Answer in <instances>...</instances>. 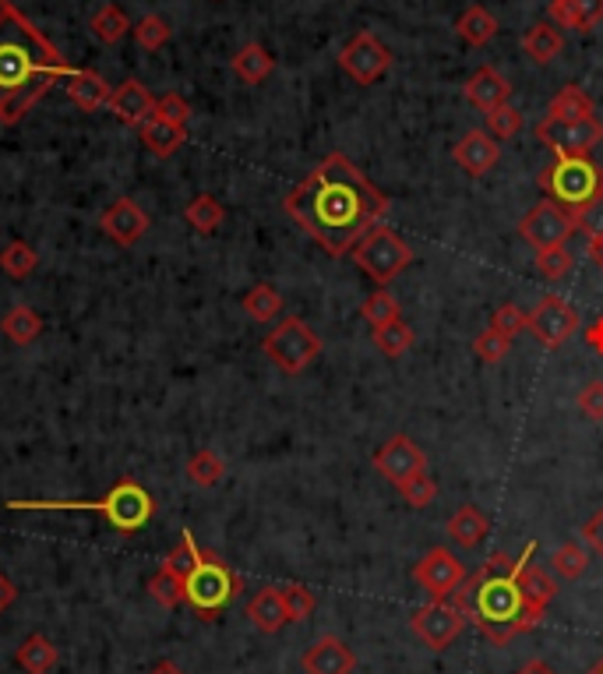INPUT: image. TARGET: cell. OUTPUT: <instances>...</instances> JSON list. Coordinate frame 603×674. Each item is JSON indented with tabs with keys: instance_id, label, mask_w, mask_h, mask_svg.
<instances>
[{
	"instance_id": "cell-27",
	"label": "cell",
	"mask_w": 603,
	"mask_h": 674,
	"mask_svg": "<svg viewBox=\"0 0 603 674\" xmlns=\"http://www.w3.org/2000/svg\"><path fill=\"white\" fill-rule=\"evenodd\" d=\"M459 40L469 46H488L498 36V19L483 4H469L456 22Z\"/></svg>"
},
{
	"instance_id": "cell-48",
	"label": "cell",
	"mask_w": 603,
	"mask_h": 674,
	"mask_svg": "<svg viewBox=\"0 0 603 674\" xmlns=\"http://www.w3.org/2000/svg\"><path fill=\"white\" fill-rule=\"evenodd\" d=\"M526 325H529V314L518 308V305H512V300H509V305H501V308L494 311V318H491V329L505 332L509 340H512V335L523 332Z\"/></svg>"
},
{
	"instance_id": "cell-22",
	"label": "cell",
	"mask_w": 603,
	"mask_h": 674,
	"mask_svg": "<svg viewBox=\"0 0 603 674\" xmlns=\"http://www.w3.org/2000/svg\"><path fill=\"white\" fill-rule=\"evenodd\" d=\"M64 89H67V96H71V103L81 107L86 113L110 107V96H113L107 81L96 71H89V67H75V71L64 78Z\"/></svg>"
},
{
	"instance_id": "cell-43",
	"label": "cell",
	"mask_w": 603,
	"mask_h": 674,
	"mask_svg": "<svg viewBox=\"0 0 603 674\" xmlns=\"http://www.w3.org/2000/svg\"><path fill=\"white\" fill-rule=\"evenodd\" d=\"M509 350H512V340H509L505 332H498V329H483L473 340V353L483 364H501V361L509 357Z\"/></svg>"
},
{
	"instance_id": "cell-55",
	"label": "cell",
	"mask_w": 603,
	"mask_h": 674,
	"mask_svg": "<svg viewBox=\"0 0 603 674\" xmlns=\"http://www.w3.org/2000/svg\"><path fill=\"white\" fill-rule=\"evenodd\" d=\"M14 597H19V589H14V583L4 576V572H0V615H4V611L11 608Z\"/></svg>"
},
{
	"instance_id": "cell-41",
	"label": "cell",
	"mask_w": 603,
	"mask_h": 674,
	"mask_svg": "<svg viewBox=\"0 0 603 674\" xmlns=\"http://www.w3.org/2000/svg\"><path fill=\"white\" fill-rule=\"evenodd\" d=\"M148 594H153L156 604H163V608H180L183 604V579L174 576L170 568H159L153 579H148Z\"/></svg>"
},
{
	"instance_id": "cell-3",
	"label": "cell",
	"mask_w": 603,
	"mask_h": 674,
	"mask_svg": "<svg viewBox=\"0 0 603 674\" xmlns=\"http://www.w3.org/2000/svg\"><path fill=\"white\" fill-rule=\"evenodd\" d=\"M533 551L536 544L529 541L518 559H509L505 551L491 554L488 565L477 576H466V583L448 597L466 618L477 621L480 636L491 639L494 647H505L515 636L540 629V621L547 615L544 608L529 604L523 586H518V568L526 565V559H533Z\"/></svg>"
},
{
	"instance_id": "cell-20",
	"label": "cell",
	"mask_w": 603,
	"mask_h": 674,
	"mask_svg": "<svg viewBox=\"0 0 603 674\" xmlns=\"http://www.w3.org/2000/svg\"><path fill=\"white\" fill-rule=\"evenodd\" d=\"M247 621L265 636H276L279 629L290 626L287 600H282V586H261L247 604Z\"/></svg>"
},
{
	"instance_id": "cell-19",
	"label": "cell",
	"mask_w": 603,
	"mask_h": 674,
	"mask_svg": "<svg viewBox=\"0 0 603 674\" xmlns=\"http://www.w3.org/2000/svg\"><path fill=\"white\" fill-rule=\"evenodd\" d=\"M110 110L116 121H124L131 128H142L148 117H156V96L148 92L142 81L127 78L124 86H116L110 96Z\"/></svg>"
},
{
	"instance_id": "cell-52",
	"label": "cell",
	"mask_w": 603,
	"mask_h": 674,
	"mask_svg": "<svg viewBox=\"0 0 603 674\" xmlns=\"http://www.w3.org/2000/svg\"><path fill=\"white\" fill-rule=\"evenodd\" d=\"M579 410H582V417H590V420H603V378L582 385Z\"/></svg>"
},
{
	"instance_id": "cell-59",
	"label": "cell",
	"mask_w": 603,
	"mask_h": 674,
	"mask_svg": "<svg viewBox=\"0 0 603 674\" xmlns=\"http://www.w3.org/2000/svg\"><path fill=\"white\" fill-rule=\"evenodd\" d=\"M590 674H603V656H600V661H596V664L590 667Z\"/></svg>"
},
{
	"instance_id": "cell-29",
	"label": "cell",
	"mask_w": 603,
	"mask_h": 674,
	"mask_svg": "<svg viewBox=\"0 0 603 674\" xmlns=\"http://www.w3.org/2000/svg\"><path fill=\"white\" fill-rule=\"evenodd\" d=\"M523 49H526V57H533L536 64H550L555 57H561V49H565V36L558 32V25H550V22H536L526 36H523Z\"/></svg>"
},
{
	"instance_id": "cell-51",
	"label": "cell",
	"mask_w": 603,
	"mask_h": 674,
	"mask_svg": "<svg viewBox=\"0 0 603 674\" xmlns=\"http://www.w3.org/2000/svg\"><path fill=\"white\" fill-rule=\"evenodd\" d=\"M576 230L579 233H585V237H603V195L600 198H593L590 206H582L579 212H576Z\"/></svg>"
},
{
	"instance_id": "cell-8",
	"label": "cell",
	"mask_w": 603,
	"mask_h": 674,
	"mask_svg": "<svg viewBox=\"0 0 603 674\" xmlns=\"http://www.w3.org/2000/svg\"><path fill=\"white\" fill-rule=\"evenodd\" d=\"M349 255H354V262L360 265V273H367L378 286H384L413 262V247L402 241L392 226L378 223L354 251H349Z\"/></svg>"
},
{
	"instance_id": "cell-54",
	"label": "cell",
	"mask_w": 603,
	"mask_h": 674,
	"mask_svg": "<svg viewBox=\"0 0 603 674\" xmlns=\"http://www.w3.org/2000/svg\"><path fill=\"white\" fill-rule=\"evenodd\" d=\"M582 340L590 343V350H593V353H600V357H603V314H600V318H593V325H585Z\"/></svg>"
},
{
	"instance_id": "cell-44",
	"label": "cell",
	"mask_w": 603,
	"mask_h": 674,
	"mask_svg": "<svg viewBox=\"0 0 603 674\" xmlns=\"http://www.w3.org/2000/svg\"><path fill=\"white\" fill-rule=\"evenodd\" d=\"M198 559H201V548L194 544V533H191V530H183L180 544L170 551V559H166V568H170L174 576L188 579V576H191V568L198 565Z\"/></svg>"
},
{
	"instance_id": "cell-32",
	"label": "cell",
	"mask_w": 603,
	"mask_h": 674,
	"mask_svg": "<svg viewBox=\"0 0 603 674\" xmlns=\"http://www.w3.org/2000/svg\"><path fill=\"white\" fill-rule=\"evenodd\" d=\"M0 332L8 335L11 343H19V346H25V343H36L40 335H43V318L32 311V308H25V305H19V308H11L4 318H0Z\"/></svg>"
},
{
	"instance_id": "cell-47",
	"label": "cell",
	"mask_w": 603,
	"mask_h": 674,
	"mask_svg": "<svg viewBox=\"0 0 603 674\" xmlns=\"http://www.w3.org/2000/svg\"><path fill=\"white\" fill-rule=\"evenodd\" d=\"M488 131L494 134V139H512V134L523 131V113H518L515 107H498L488 113Z\"/></svg>"
},
{
	"instance_id": "cell-9",
	"label": "cell",
	"mask_w": 603,
	"mask_h": 674,
	"mask_svg": "<svg viewBox=\"0 0 603 674\" xmlns=\"http://www.w3.org/2000/svg\"><path fill=\"white\" fill-rule=\"evenodd\" d=\"M518 233H523V241L533 244L536 251L565 247V241L576 233V212H568L558 201L544 198L526 212V219L518 223Z\"/></svg>"
},
{
	"instance_id": "cell-35",
	"label": "cell",
	"mask_w": 603,
	"mask_h": 674,
	"mask_svg": "<svg viewBox=\"0 0 603 674\" xmlns=\"http://www.w3.org/2000/svg\"><path fill=\"white\" fill-rule=\"evenodd\" d=\"M360 314H364V322L371 325V332H375V329H384V325H392V322H399V318H402V314H399V300H395L389 290H384V286H378V290L364 300Z\"/></svg>"
},
{
	"instance_id": "cell-38",
	"label": "cell",
	"mask_w": 603,
	"mask_h": 674,
	"mask_svg": "<svg viewBox=\"0 0 603 674\" xmlns=\"http://www.w3.org/2000/svg\"><path fill=\"white\" fill-rule=\"evenodd\" d=\"M36 265H40V255H36V247L25 244V241H11L4 247V255H0V268L11 276V279H25L36 273Z\"/></svg>"
},
{
	"instance_id": "cell-11",
	"label": "cell",
	"mask_w": 603,
	"mask_h": 674,
	"mask_svg": "<svg viewBox=\"0 0 603 674\" xmlns=\"http://www.w3.org/2000/svg\"><path fill=\"white\" fill-rule=\"evenodd\" d=\"M536 142L547 145L550 153H565V156H590L593 148L603 142V124L596 117H585V121H544L533 128Z\"/></svg>"
},
{
	"instance_id": "cell-10",
	"label": "cell",
	"mask_w": 603,
	"mask_h": 674,
	"mask_svg": "<svg viewBox=\"0 0 603 674\" xmlns=\"http://www.w3.org/2000/svg\"><path fill=\"white\" fill-rule=\"evenodd\" d=\"M579 325L582 322H579L576 305H568V300L558 294H547V297H540V305L529 311L526 329L536 335V343H540L544 350H561L579 332Z\"/></svg>"
},
{
	"instance_id": "cell-50",
	"label": "cell",
	"mask_w": 603,
	"mask_h": 674,
	"mask_svg": "<svg viewBox=\"0 0 603 674\" xmlns=\"http://www.w3.org/2000/svg\"><path fill=\"white\" fill-rule=\"evenodd\" d=\"M156 113L163 117V121H170V124H188L191 121V103L183 96H177V92H166V96H159L156 99Z\"/></svg>"
},
{
	"instance_id": "cell-56",
	"label": "cell",
	"mask_w": 603,
	"mask_h": 674,
	"mask_svg": "<svg viewBox=\"0 0 603 674\" xmlns=\"http://www.w3.org/2000/svg\"><path fill=\"white\" fill-rule=\"evenodd\" d=\"M515 674H558L555 667H550L547 661H526L523 667H518Z\"/></svg>"
},
{
	"instance_id": "cell-4",
	"label": "cell",
	"mask_w": 603,
	"mask_h": 674,
	"mask_svg": "<svg viewBox=\"0 0 603 674\" xmlns=\"http://www.w3.org/2000/svg\"><path fill=\"white\" fill-rule=\"evenodd\" d=\"M8 509L14 512H96L103 516L113 530L121 533H138L156 512L153 495L145 491L138 480H116L103 498L81 501V498H64V501H46V498H11Z\"/></svg>"
},
{
	"instance_id": "cell-40",
	"label": "cell",
	"mask_w": 603,
	"mask_h": 674,
	"mask_svg": "<svg viewBox=\"0 0 603 674\" xmlns=\"http://www.w3.org/2000/svg\"><path fill=\"white\" fill-rule=\"evenodd\" d=\"M371 340H375V346L384 353V357H402V353L413 346V329L399 318V322H392V325L375 329Z\"/></svg>"
},
{
	"instance_id": "cell-2",
	"label": "cell",
	"mask_w": 603,
	"mask_h": 674,
	"mask_svg": "<svg viewBox=\"0 0 603 674\" xmlns=\"http://www.w3.org/2000/svg\"><path fill=\"white\" fill-rule=\"evenodd\" d=\"M71 71L60 49L11 0H0V124H19Z\"/></svg>"
},
{
	"instance_id": "cell-42",
	"label": "cell",
	"mask_w": 603,
	"mask_h": 674,
	"mask_svg": "<svg viewBox=\"0 0 603 674\" xmlns=\"http://www.w3.org/2000/svg\"><path fill=\"white\" fill-rule=\"evenodd\" d=\"M131 32H134V40H138L142 49H163L174 36V29H170V22L163 19V14H145V19Z\"/></svg>"
},
{
	"instance_id": "cell-14",
	"label": "cell",
	"mask_w": 603,
	"mask_h": 674,
	"mask_svg": "<svg viewBox=\"0 0 603 674\" xmlns=\"http://www.w3.org/2000/svg\"><path fill=\"white\" fill-rule=\"evenodd\" d=\"M413 579L421 589H427L431 600H445L466 583V568L448 548H431L424 559L413 565Z\"/></svg>"
},
{
	"instance_id": "cell-5",
	"label": "cell",
	"mask_w": 603,
	"mask_h": 674,
	"mask_svg": "<svg viewBox=\"0 0 603 674\" xmlns=\"http://www.w3.org/2000/svg\"><path fill=\"white\" fill-rule=\"evenodd\" d=\"M244 589V579L233 572L215 551H201L198 565L191 568V576L183 579V604L198 615L212 621L215 615H223L237 594Z\"/></svg>"
},
{
	"instance_id": "cell-49",
	"label": "cell",
	"mask_w": 603,
	"mask_h": 674,
	"mask_svg": "<svg viewBox=\"0 0 603 674\" xmlns=\"http://www.w3.org/2000/svg\"><path fill=\"white\" fill-rule=\"evenodd\" d=\"M282 600H287L290 621H304V618H311V611H314V594H311L308 586H300V583L282 586Z\"/></svg>"
},
{
	"instance_id": "cell-7",
	"label": "cell",
	"mask_w": 603,
	"mask_h": 674,
	"mask_svg": "<svg viewBox=\"0 0 603 674\" xmlns=\"http://www.w3.org/2000/svg\"><path fill=\"white\" fill-rule=\"evenodd\" d=\"M261 350L279 371H287V375H300L308 364L317 361V353H322V340H317V332L304 322V318H282V322L261 340Z\"/></svg>"
},
{
	"instance_id": "cell-6",
	"label": "cell",
	"mask_w": 603,
	"mask_h": 674,
	"mask_svg": "<svg viewBox=\"0 0 603 674\" xmlns=\"http://www.w3.org/2000/svg\"><path fill=\"white\" fill-rule=\"evenodd\" d=\"M540 188L550 201H558L561 209L579 212L590 206L593 198L603 195V170L590 156H565L558 153L555 163L540 174Z\"/></svg>"
},
{
	"instance_id": "cell-45",
	"label": "cell",
	"mask_w": 603,
	"mask_h": 674,
	"mask_svg": "<svg viewBox=\"0 0 603 674\" xmlns=\"http://www.w3.org/2000/svg\"><path fill=\"white\" fill-rule=\"evenodd\" d=\"M536 273L547 279H565L572 273V251L568 247H550V251H536Z\"/></svg>"
},
{
	"instance_id": "cell-18",
	"label": "cell",
	"mask_w": 603,
	"mask_h": 674,
	"mask_svg": "<svg viewBox=\"0 0 603 674\" xmlns=\"http://www.w3.org/2000/svg\"><path fill=\"white\" fill-rule=\"evenodd\" d=\"M99 226H103V233L113 244L131 247L148 233V216H145V209H138V201L134 198H116L103 212V219H99Z\"/></svg>"
},
{
	"instance_id": "cell-36",
	"label": "cell",
	"mask_w": 603,
	"mask_h": 674,
	"mask_svg": "<svg viewBox=\"0 0 603 674\" xmlns=\"http://www.w3.org/2000/svg\"><path fill=\"white\" fill-rule=\"evenodd\" d=\"M550 568H555V576L576 583V579L585 576V568H590V551H585L579 541H565L555 551V559H550Z\"/></svg>"
},
{
	"instance_id": "cell-24",
	"label": "cell",
	"mask_w": 603,
	"mask_h": 674,
	"mask_svg": "<svg viewBox=\"0 0 603 674\" xmlns=\"http://www.w3.org/2000/svg\"><path fill=\"white\" fill-rule=\"evenodd\" d=\"M550 22L576 32H593L603 22V0H550Z\"/></svg>"
},
{
	"instance_id": "cell-58",
	"label": "cell",
	"mask_w": 603,
	"mask_h": 674,
	"mask_svg": "<svg viewBox=\"0 0 603 674\" xmlns=\"http://www.w3.org/2000/svg\"><path fill=\"white\" fill-rule=\"evenodd\" d=\"M148 674H183V671H180L177 664H170V661H163V664H156Z\"/></svg>"
},
{
	"instance_id": "cell-12",
	"label": "cell",
	"mask_w": 603,
	"mask_h": 674,
	"mask_svg": "<svg viewBox=\"0 0 603 674\" xmlns=\"http://www.w3.org/2000/svg\"><path fill=\"white\" fill-rule=\"evenodd\" d=\"M466 621L469 618L445 597V600H431V604H424V608H416L410 626H413V636L421 639L427 650L442 653L456 643L459 632L466 629Z\"/></svg>"
},
{
	"instance_id": "cell-57",
	"label": "cell",
	"mask_w": 603,
	"mask_h": 674,
	"mask_svg": "<svg viewBox=\"0 0 603 674\" xmlns=\"http://www.w3.org/2000/svg\"><path fill=\"white\" fill-rule=\"evenodd\" d=\"M590 258H593L596 268H603V237H593V241H590Z\"/></svg>"
},
{
	"instance_id": "cell-15",
	"label": "cell",
	"mask_w": 603,
	"mask_h": 674,
	"mask_svg": "<svg viewBox=\"0 0 603 674\" xmlns=\"http://www.w3.org/2000/svg\"><path fill=\"white\" fill-rule=\"evenodd\" d=\"M375 469H378L384 480H392V484L399 487V484H406V480H413V477L427 474V452L416 445L413 438L392 434L389 442H384V445L375 452Z\"/></svg>"
},
{
	"instance_id": "cell-25",
	"label": "cell",
	"mask_w": 603,
	"mask_h": 674,
	"mask_svg": "<svg viewBox=\"0 0 603 674\" xmlns=\"http://www.w3.org/2000/svg\"><path fill=\"white\" fill-rule=\"evenodd\" d=\"M138 131H142L145 148H148V153H153V156H159V159H170L174 153H180V145L188 142V131H183L180 124L163 121L159 113H156V117H148V121H145Z\"/></svg>"
},
{
	"instance_id": "cell-37",
	"label": "cell",
	"mask_w": 603,
	"mask_h": 674,
	"mask_svg": "<svg viewBox=\"0 0 603 674\" xmlns=\"http://www.w3.org/2000/svg\"><path fill=\"white\" fill-rule=\"evenodd\" d=\"M183 219L198 230V233H215L223 226V219H226V209L215 201L212 195H198L188 209H183Z\"/></svg>"
},
{
	"instance_id": "cell-34",
	"label": "cell",
	"mask_w": 603,
	"mask_h": 674,
	"mask_svg": "<svg viewBox=\"0 0 603 674\" xmlns=\"http://www.w3.org/2000/svg\"><path fill=\"white\" fill-rule=\"evenodd\" d=\"M244 311L255 318V322H276L279 311H282V297L276 286H268V283H258V286H250V290L244 294Z\"/></svg>"
},
{
	"instance_id": "cell-16",
	"label": "cell",
	"mask_w": 603,
	"mask_h": 674,
	"mask_svg": "<svg viewBox=\"0 0 603 674\" xmlns=\"http://www.w3.org/2000/svg\"><path fill=\"white\" fill-rule=\"evenodd\" d=\"M451 159H456V166L462 174L469 177H483V174H491L498 159H501V145L491 131H483V128H473V131H466L462 139L456 142V148H451Z\"/></svg>"
},
{
	"instance_id": "cell-21",
	"label": "cell",
	"mask_w": 603,
	"mask_h": 674,
	"mask_svg": "<svg viewBox=\"0 0 603 674\" xmlns=\"http://www.w3.org/2000/svg\"><path fill=\"white\" fill-rule=\"evenodd\" d=\"M509 96H512V86L498 67H480V71H473V78L466 81V99L483 113L505 107Z\"/></svg>"
},
{
	"instance_id": "cell-30",
	"label": "cell",
	"mask_w": 603,
	"mask_h": 674,
	"mask_svg": "<svg viewBox=\"0 0 603 674\" xmlns=\"http://www.w3.org/2000/svg\"><path fill=\"white\" fill-rule=\"evenodd\" d=\"M585 117H593V99L579 86L561 89L547 107V121H585Z\"/></svg>"
},
{
	"instance_id": "cell-17",
	"label": "cell",
	"mask_w": 603,
	"mask_h": 674,
	"mask_svg": "<svg viewBox=\"0 0 603 674\" xmlns=\"http://www.w3.org/2000/svg\"><path fill=\"white\" fill-rule=\"evenodd\" d=\"M304 674H354L357 671V653L349 650L346 639L339 636H322L300 656Z\"/></svg>"
},
{
	"instance_id": "cell-46",
	"label": "cell",
	"mask_w": 603,
	"mask_h": 674,
	"mask_svg": "<svg viewBox=\"0 0 603 674\" xmlns=\"http://www.w3.org/2000/svg\"><path fill=\"white\" fill-rule=\"evenodd\" d=\"M399 495L406 498V505H413V509H427V505L438 498V480L431 474H421L406 484H399Z\"/></svg>"
},
{
	"instance_id": "cell-53",
	"label": "cell",
	"mask_w": 603,
	"mask_h": 674,
	"mask_svg": "<svg viewBox=\"0 0 603 674\" xmlns=\"http://www.w3.org/2000/svg\"><path fill=\"white\" fill-rule=\"evenodd\" d=\"M582 541L590 551H596L600 559H603V509L593 512L590 519H585V527H582Z\"/></svg>"
},
{
	"instance_id": "cell-33",
	"label": "cell",
	"mask_w": 603,
	"mask_h": 674,
	"mask_svg": "<svg viewBox=\"0 0 603 674\" xmlns=\"http://www.w3.org/2000/svg\"><path fill=\"white\" fill-rule=\"evenodd\" d=\"M89 29H92V36L99 40V43H107V46H116L121 43L127 32L134 29L131 25V19L124 14V8H116V4H107V8H99L96 14H92V22H89Z\"/></svg>"
},
{
	"instance_id": "cell-39",
	"label": "cell",
	"mask_w": 603,
	"mask_h": 674,
	"mask_svg": "<svg viewBox=\"0 0 603 674\" xmlns=\"http://www.w3.org/2000/svg\"><path fill=\"white\" fill-rule=\"evenodd\" d=\"M223 474H226V463L215 456L212 449H201V452H194V456L188 460V477L198 487H215V484L223 480Z\"/></svg>"
},
{
	"instance_id": "cell-1",
	"label": "cell",
	"mask_w": 603,
	"mask_h": 674,
	"mask_svg": "<svg viewBox=\"0 0 603 674\" xmlns=\"http://www.w3.org/2000/svg\"><path fill=\"white\" fill-rule=\"evenodd\" d=\"M282 209L325 255L343 258L389 216L392 198L378 191L349 156L332 153L282 198Z\"/></svg>"
},
{
	"instance_id": "cell-13",
	"label": "cell",
	"mask_w": 603,
	"mask_h": 674,
	"mask_svg": "<svg viewBox=\"0 0 603 674\" xmlns=\"http://www.w3.org/2000/svg\"><path fill=\"white\" fill-rule=\"evenodd\" d=\"M392 60H395L392 49L384 46L375 32H357L339 54V67L357 81V86H375L378 78L392 71Z\"/></svg>"
},
{
	"instance_id": "cell-26",
	"label": "cell",
	"mask_w": 603,
	"mask_h": 674,
	"mask_svg": "<svg viewBox=\"0 0 603 674\" xmlns=\"http://www.w3.org/2000/svg\"><path fill=\"white\" fill-rule=\"evenodd\" d=\"M57 661H60V653H57V647L49 643L43 632L29 636L25 643L14 650V664H19L25 674H49V671L57 667Z\"/></svg>"
},
{
	"instance_id": "cell-31",
	"label": "cell",
	"mask_w": 603,
	"mask_h": 674,
	"mask_svg": "<svg viewBox=\"0 0 603 674\" xmlns=\"http://www.w3.org/2000/svg\"><path fill=\"white\" fill-rule=\"evenodd\" d=\"M518 586H523V594L529 604H536V608H550V600L558 597V583L555 576H547V572L540 565H533V559H526V565L518 568Z\"/></svg>"
},
{
	"instance_id": "cell-23",
	"label": "cell",
	"mask_w": 603,
	"mask_h": 674,
	"mask_svg": "<svg viewBox=\"0 0 603 674\" xmlns=\"http://www.w3.org/2000/svg\"><path fill=\"white\" fill-rule=\"evenodd\" d=\"M488 533H491V522L477 505H462V509H456L448 519V541L462 551H477L488 541Z\"/></svg>"
},
{
	"instance_id": "cell-28",
	"label": "cell",
	"mask_w": 603,
	"mask_h": 674,
	"mask_svg": "<svg viewBox=\"0 0 603 674\" xmlns=\"http://www.w3.org/2000/svg\"><path fill=\"white\" fill-rule=\"evenodd\" d=\"M272 67H276V57L268 54L261 43H247L237 49V57H233V71H237V78L247 81V86H261V81L272 75Z\"/></svg>"
}]
</instances>
